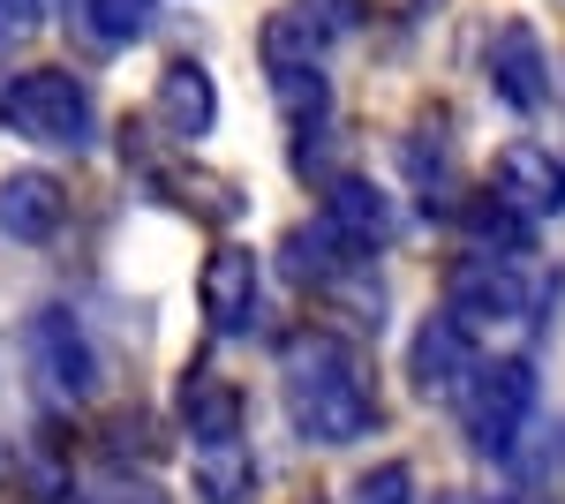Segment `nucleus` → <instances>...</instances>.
Masks as SVG:
<instances>
[{
    "label": "nucleus",
    "mask_w": 565,
    "mask_h": 504,
    "mask_svg": "<svg viewBox=\"0 0 565 504\" xmlns=\"http://www.w3.org/2000/svg\"><path fill=\"white\" fill-rule=\"evenodd\" d=\"M279 384H287V407H295V429L309 444H354L377 429V384L362 369L348 339L332 332H309L287 346L279 362Z\"/></svg>",
    "instance_id": "nucleus-1"
},
{
    "label": "nucleus",
    "mask_w": 565,
    "mask_h": 504,
    "mask_svg": "<svg viewBox=\"0 0 565 504\" xmlns=\"http://www.w3.org/2000/svg\"><path fill=\"white\" fill-rule=\"evenodd\" d=\"M0 128H15L39 151H84L90 143V98L68 68H23L0 90Z\"/></svg>",
    "instance_id": "nucleus-2"
},
{
    "label": "nucleus",
    "mask_w": 565,
    "mask_h": 504,
    "mask_svg": "<svg viewBox=\"0 0 565 504\" xmlns=\"http://www.w3.org/2000/svg\"><path fill=\"white\" fill-rule=\"evenodd\" d=\"M460 399H468V444H476L482 460H513V444L535 421V369H527L521 354H505V362L476 369V384Z\"/></svg>",
    "instance_id": "nucleus-3"
},
{
    "label": "nucleus",
    "mask_w": 565,
    "mask_h": 504,
    "mask_svg": "<svg viewBox=\"0 0 565 504\" xmlns=\"http://www.w3.org/2000/svg\"><path fill=\"white\" fill-rule=\"evenodd\" d=\"M445 287H452V324H460L468 339L513 332V324H527V317H535V301H543L521 271L505 264V256H460Z\"/></svg>",
    "instance_id": "nucleus-4"
},
{
    "label": "nucleus",
    "mask_w": 565,
    "mask_h": 504,
    "mask_svg": "<svg viewBox=\"0 0 565 504\" xmlns=\"http://www.w3.org/2000/svg\"><path fill=\"white\" fill-rule=\"evenodd\" d=\"M490 196L513 218H551V211H565V159L543 143H505L490 159Z\"/></svg>",
    "instance_id": "nucleus-5"
},
{
    "label": "nucleus",
    "mask_w": 565,
    "mask_h": 504,
    "mask_svg": "<svg viewBox=\"0 0 565 504\" xmlns=\"http://www.w3.org/2000/svg\"><path fill=\"white\" fill-rule=\"evenodd\" d=\"M196 301H204V324H212L218 339H242L257 324V256L218 242V249L204 256V271H196Z\"/></svg>",
    "instance_id": "nucleus-6"
},
{
    "label": "nucleus",
    "mask_w": 565,
    "mask_h": 504,
    "mask_svg": "<svg viewBox=\"0 0 565 504\" xmlns=\"http://www.w3.org/2000/svg\"><path fill=\"white\" fill-rule=\"evenodd\" d=\"M490 90L513 114H543L551 106V45L535 39V23H505L490 45Z\"/></svg>",
    "instance_id": "nucleus-7"
},
{
    "label": "nucleus",
    "mask_w": 565,
    "mask_h": 504,
    "mask_svg": "<svg viewBox=\"0 0 565 504\" xmlns=\"http://www.w3.org/2000/svg\"><path fill=\"white\" fill-rule=\"evenodd\" d=\"M68 226V189L53 181V173H8L0 181V234L15 242V249H45L53 234Z\"/></svg>",
    "instance_id": "nucleus-8"
},
{
    "label": "nucleus",
    "mask_w": 565,
    "mask_h": 504,
    "mask_svg": "<svg viewBox=\"0 0 565 504\" xmlns=\"http://www.w3.org/2000/svg\"><path fill=\"white\" fill-rule=\"evenodd\" d=\"M324 234L354 256H377L392 234V204L377 181H362V173H340L332 189H324Z\"/></svg>",
    "instance_id": "nucleus-9"
},
{
    "label": "nucleus",
    "mask_w": 565,
    "mask_h": 504,
    "mask_svg": "<svg viewBox=\"0 0 565 504\" xmlns=\"http://www.w3.org/2000/svg\"><path fill=\"white\" fill-rule=\"evenodd\" d=\"M31 362H39V377L53 399H90L98 392V362H90L84 332L61 317V309H45L39 324H31Z\"/></svg>",
    "instance_id": "nucleus-10"
},
{
    "label": "nucleus",
    "mask_w": 565,
    "mask_h": 504,
    "mask_svg": "<svg viewBox=\"0 0 565 504\" xmlns=\"http://www.w3.org/2000/svg\"><path fill=\"white\" fill-rule=\"evenodd\" d=\"M407 384L423 392V399H452V392H468V332L452 324V317H430L415 346H407Z\"/></svg>",
    "instance_id": "nucleus-11"
},
{
    "label": "nucleus",
    "mask_w": 565,
    "mask_h": 504,
    "mask_svg": "<svg viewBox=\"0 0 565 504\" xmlns=\"http://www.w3.org/2000/svg\"><path fill=\"white\" fill-rule=\"evenodd\" d=\"M159 121L174 128L181 143H204V136H212L218 90H212V76H204L196 61H167V68H159Z\"/></svg>",
    "instance_id": "nucleus-12"
},
{
    "label": "nucleus",
    "mask_w": 565,
    "mask_h": 504,
    "mask_svg": "<svg viewBox=\"0 0 565 504\" xmlns=\"http://www.w3.org/2000/svg\"><path fill=\"white\" fill-rule=\"evenodd\" d=\"M181 429L196 437V444H234L242 437V392L212 369H189L181 377Z\"/></svg>",
    "instance_id": "nucleus-13"
},
{
    "label": "nucleus",
    "mask_w": 565,
    "mask_h": 504,
    "mask_svg": "<svg viewBox=\"0 0 565 504\" xmlns=\"http://www.w3.org/2000/svg\"><path fill=\"white\" fill-rule=\"evenodd\" d=\"M324 39H332V31L309 15L302 0H295V8L264 15V68H295V61H317V53H324Z\"/></svg>",
    "instance_id": "nucleus-14"
},
{
    "label": "nucleus",
    "mask_w": 565,
    "mask_h": 504,
    "mask_svg": "<svg viewBox=\"0 0 565 504\" xmlns=\"http://www.w3.org/2000/svg\"><path fill=\"white\" fill-rule=\"evenodd\" d=\"M196 497L204 504H257V467L242 460L234 444H204V460H196Z\"/></svg>",
    "instance_id": "nucleus-15"
},
{
    "label": "nucleus",
    "mask_w": 565,
    "mask_h": 504,
    "mask_svg": "<svg viewBox=\"0 0 565 504\" xmlns=\"http://www.w3.org/2000/svg\"><path fill=\"white\" fill-rule=\"evenodd\" d=\"M84 15H90V39L98 45H129L151 23V0H84Z\"/></svg>",
    "instance_id": "nucleus-16"
},
{
    "label": "nucleus",
    "mask_w": 565,
    "mask_h": 504,
    "mask_svg": "<svg viewBox=\"0 0 565 504\" xmlns=\"http://www.w3.org/2000/svg\"><path fill=\"white\" fill-rule=\"evenodd\" d=\"M348 504H415V474H407V460H385V467H370V474H354Z\"/></svg>",
    "instance_id": "nucleus-17"
},
{
    "label": "nucleus",
    "mask_w": 565,
    "mask_h": 504,
    "mask_svg": "<svg viewBox=\"0 0 565 504\" xmlns=\"http://www.w3.org/2000/svg\"><path fill=\"white\" fill-rule=\"evenodd\" d=\"M271 84H279V98H287V114H309V121H324V76H317V61L271 68Z\"/></svg>",
    "instance_id": "nucleus-18"
},
{
    "label": "nucleus",
    "mask_w": 565,
    "mask_h": 504,
    "mask_svg": "<svg viewBox=\"0 0 565 504\" xmlns=\"http://www.w3.org/2000/svg\"><path fill=\"white\" fill-rule=\"evenodd\" d=\"M39 31V0H0V45H23Z\"/></svg>",
    "instance_id": "nucleus-19"
},
{
    "label": "nucleus",
    "mask_w": 565,
    "mask_h": 504,
    "mask_svg": "<svg viewBox=\"0 0 565 504\" xmlns=\"http://www.w3.org/2000/svg\"><path fill=\"white\" fill-rule=\"evenodd\" d=\"M302 8L324 23V31H354V23H362V0H302Z\"/></svg>",
    "instance_id": "nucleus-20"
},
{
    "label": "nucleus",
    "mask_w": 565,
    "mask_h": 504,
    "mask_svg": "<svg viewBox=\"0 0 565 504\" xmlns=\"http://www.w3.org/2000/svg\"><path fill=\"white\" fill-rule=\"evenodd\" d=\"M106 504H167V497H159L151 482H121V490H114V497H106Z\"/></svg>",
    "instance_id": "nucleus-21"
},
{
    "label": "nucleus",
    "mask_w": 565,
    "mask_h": 504,
    "mask_svg": "<svg viewBox=\"0 0 565 504\" xmlns=\"http://www.w3.org/2000/svg\"><path fill=\"white\" fill-rule=\"evenodd\" d=\"M505 504H543V497H505Z\"/></svg>",
    "instance_id": "nucleus-22"
}]
</instances>
